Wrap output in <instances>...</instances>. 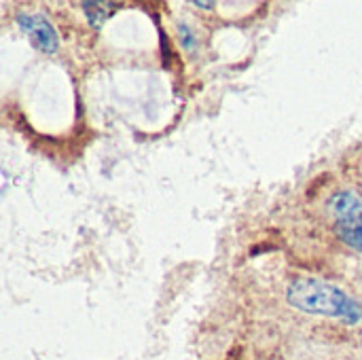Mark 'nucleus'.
<instances>
[{
    "instance_id": "obj_2",
    "label": "nucleus",
    "mask_w": 362,
    "mask_h": 360,
    "mask_svg": "<svg viewBox=\"0 0 362 360\" xmlns=\"http://www.w3.org/2000/svg\"><path fill=\"white\" fill-rule=\"evenodd\" d=\"M329 212L337 223V238L362 255V199L356 191H337L329 202Z\"/></svg>"
},
{
    "instance_id": "obj_1",
    "label": "nucleus",
    "mask_w": 362,
    "mask_h": 360,
    "mask_svg": "<svg viewBox=\"0 0 362 360\" xmlns=\"http://www.w3.org/2000/svg\"><path fill=\"white\" fill-rule=\"evenodd\" d=\"M286 301L299 312L335 318L348 325L362 323V303L344 289L322 282L316 278H299L293 280L286 289Z\"/></svg>"
},
{
    "instance_id": "obj_6",
    "label": "nucleus",
    "mask_w": 362,
    "mask_h": 360,
    "mask_svg": "<svg viewBox=\"0 0 362 360\" xmlns=\"http://www.w3.org/2000/svg\"><path fill=\"white\" fill-rule=\"evenodd\" d=\"M195 6H199V8H214L216 4H214V2H199V0H197Z\"/></svg>"
},
{
    "instance_id": "obj_4",
    "label": "nucleus",
    "mask_w": 362,
    "mask_h": 360,
    "mask_svg": "<svg viewBox=\"0 0 362 360\" xmlns=\"http://www.w3.org/2000/svg\"><path fill=\"white\" fill-rule=\"evenodd\" d=\"M117 8L119 6L115 2H85L83 4V11H85V17H87L89 25L95 28V30H100L104 25V21L115 15Z\"/></svg>"
},
{
    "instance_id": "obj_5",
    "label": "nucleus",
    "mask_w": 362,
    "mask_h": 360,
    "mask_svg": "<svg viewBox=\"0 0 362 360\" xmlns=\"http://www.w3.org/2000/svg\"><path fill=\"white\" fill-rule=\"evenodd\" d=\"M178 38H180L182 49H187V51H195V47H197V36H195V32H193V28H191V25H187V23H178Z\"/></svg>"
},
{
    "instance_id": "obj_3",
    "label": "nucleus",
    "mask_w": 362,
    "mask_h": 360,
    "mask_svg": "<svg viewBox=\"0 0 362 360\" xmlns=\"http://www.w3.org/2000/svg\"><path fill=\"white\" fill-rule=\"evenodd\" d=\"M15 21L19 25V30L30 38L32 47L38 49L40 53L51 55V53H55L59 49V36H57L55 28L51 25V21L45 15L21 11V13H17Z\"/></svg>"
}]
</instances>
